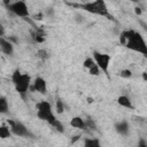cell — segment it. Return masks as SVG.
Instances as JSON below:
<instances>
[{"label": "cell", "mask_w": 147, "mask_h": 147, "mask_svg": "<svg viewBox=\"0 0 147 147\" xmlns=\"http://www.w3.org/2000/svg\"><path fill=\"white\" fill-rule=\"evenodd\" d=\"M119 42L125 47H127L129 49L140 53L145 57H147V42L145 41L140 32L134 30L123 31L119 37Z\"/></svg>", "instance_id": "cell-1"}, {"label": "cell", "mask_w": 147, "mask_h": 147, "mask_svg": "<svg viewBox=\"0 0 147 147\" xmlns=\"http://www.w3.org/2000/svg\"><path fill=\"white\" fill-rule=\"evenodd\" d=\"M11 80L15 86L16 92L21 95V98L25 99L28 90L31 85V77L28 74H22L20 69H16L11 75Z\"/></svg>", "instance_id": "cell-2"}, {"label": "cell", "mask_w": 147, "mask_h": 147, "mask_svg": "<svg viewBox=\"0 0 147 147\" xmlns=\"http://www.w3.org/2000/svg\"><path fill=\"white\" fill-rule=\"evenodd\" d=\"M79 8H82L83 10L94 14V15H99V16H106L109 20H113V16L109 14L108 7L106 5V2L103 0H96V1H90V2H84L78 5Z\"/></svg>", "instance_id": "cell-3"}, {"label": "cell", "mask_w": 147, "mask_h": 147, "mask_svg": "<svg viewBox=\"0 0 147 147\" xmlns=\"http://www.w3.org/2000/svg\"><path fill=\"white\" fill-rule=\"evenodd\" d=\"M36 109H37V116L41 119L47 122L51 126H53L55 124V122L57 121V118L55 117V115L53 114V109H52V105L46 101L42 100L40 102H38L36 105Z\"/></svg>", "instance_id": "cell-4"}, {"label": "cell", "mask_w": 147, "mask_h": 147, "mask_svg": "<svg viewBox=\"0 0 147 147\" xmlns=\"http://www.w3.org/2000/svg\"><path fill=\"white\" fill-rule=\"evenodd\" d=\"M93 59L96 63V65L100 68V70L106 74L108 76V69H109V65H110V61H111V57L109 54L107 53H101V52H98V51H94L93 52Z\"/></svg>", "instance_id": "cell-5"}, {"label": "cell", "mask_w": 147, "mask_h": 147, "mask_svg": "<svg viewBox=\"0 0 147 147\" xmlns=\"http://www.w3.org/2000/svg\"><path fill=\"white\" fill-rule=\"evenodd\" d=\"M8 9L9 11H11L14 15L22 17V18H26L29 17L30 13H29V7L26 5L25 1H14V2H9L8 3Z\"/></svg>", "instance_id": "cell-6"}, {"label": "cell", "mask_w": 147, "mask_h": 147, "mask_svg": "<svg viewBox=\"0 0 147 147\" xmlns=\"http://www.w3.org/2000/svg\"><path fill=\"white\" fill-rule=\"evenodd\" d=\"M8 126L10 127L11 130V133H14L15 136H18V137H31V133L30 131L26 129V126L18 122V121H14V119H8Z\"/></svg>", "instance_id": "cell-7"}, {"label": "cell", "mask_w": 147, "mask_h": 147, "mask_svg": "<svg viewBox=\"0 0 147 147\" xmlns=\"http://www.w3.org/2000/svg\"><path fill=\"white\" fill-rule=\"evenodd\" d=\"M33 91L40 93V94H45L47 92V84H46V80L41 77H36L33 83H32V87H31Z\"/></svg>", "instance_id": "cell-8"}, {"label": "cell", "mask_w": 147, "mask_h": 147, "mask_svg": "<svg viewBox=\"0 0 147 147\" xmlns=\"http://www.w3.org/2000/svg\"><path fill=\"white\" fill-rule=\"evenodd\" d=\"M0 49L6 55H13V53H14L13 44L5 38H0Z\"/></svg>", "instance_id": "cell-9"}, {"label": "cell", "mask_w": 147, "mask_h": 147, "mask_svg": "<svg viewBox=\"0 0 147 147\" xmlns=\"http://www.w3.org/2000/svg\"><path fill=\"white\" fill-rule=\"evenodd\" d=\"M70 126H72L74 129H78V130H85L86 129V123L85 119L80 116H75L70 119Z\"/></svg>", "instance_id": "cell-10"}, {"label": "cell", "mask_w": 147, "mask_h": 147, "mask_svg": "<svg viewBox=\"0 0 147 147\" xmlns=\"http://www.w3.org/2000/svg\"><path fill=\"white\" fill-rule=\"evenodd\" d=\"M115 130L118 134L121 136H126L130 131V126H129V123L126 121H121L118 123H116L115 125Z\"/></svg>", "instance_id": "cell-11"}, {"label": "cell", "mask_w": 147, "mask_h": 147, "mask_svg": "<svg viewBox=\"0 0 147 147\" xmlns=\"http://www.w3.org/2000/svg\"><path fill=\"white\" fill-rule=\"evenodd\" d=\"M117 103H118L121 107L126 108V109H133V108H134L133 105H132L131 99H130L129 96H126V95H119V96L117 98Z\"/></svg>", "instance_id": "cell-12"}, {"label": "cell", "mask_w": 147, "mask_h": 147, "mask_svg": "<svg viewBox=\"0 0 147 147\" xmlns=\"http://www.w3.org/2000/svg\"><path fill=\"white\" fill-rule=\"evenodd\" d=\"M84 147H101V144L98 138H85Z\"/></svg>", "instance_id": "cell-13"}, {"label": "cell", "mask_w": 147, "mask_h": 147, "mask_svg": "<svg viewBox=\"0 0 147 147\" xmlns=\"http://www.w3.org/2000/svg\"><path fill=\"white\" fill-rule=\"evenodd\" d=\"M10 134H11L10 127L7 126V125H5V124H2V125L0 126V138L6 139V138H9Z\"/></svg>", "instance_id": "cell-14"}, {"label": "cell", "mask_w": 147, "mask_h": 147, "mask_svg": "<svg viewBox=\"0 0 147 147\" xmlns=\"http://www.w3.org/2000/svg\"><path fill=\"white\" fill-rule=\"evenodd\" d=\"M45 32L41 30V29H37L36 32L33 33V39L37 41V42H44L45 41Z\"/></svg>", "instance_id": "cell-15"}, {"label": "cell", "mask_w": 147, "mask_h": 147, "mask_svg": "<svg viewBox=\"0 0 147 147\" xmlns=\"http://www.w3.org/2000/svg\"><path fill=\"white\" fill-rule=\"evenodd\" d=\"M95 64H96V63H95V61H94L93 56H87V57L83 61V67H84V68H86L87 70H90L91 68H93Z\"/></svg>", "instance_id": "cell-16"}, {"label": "cell", "mask_w": 147, "mask_h": 147, "mask_svg": "<svg viewBox=\"0 0 147 147\" xmlns=\"http://www.w3.org/2000/svg\"><path fill=\"white\" fill-rule=\"evenodd\" d=\"M9 109V106H8V101L5 96H1L0 98V113L1 114H6Z\"/></svg>", "instance_id": "cell-17"}, {"label": "cell", "mask_w": 147, "mask_h": 147, "mask_svg": "<svg viewBox=\"0 0 147 147\" xmlns=\"http://www.w3.org/2000/svg\"><path fill=\"white\" fill-rule=\"evenodd\" d=\"M55 110H56V114H63L64 111V103L62 100L57 99L55 101Z\"/></svg>", "instance_id": "cell-18"}, {"label": "cell", "mask_w": 147, "mask_h": 147, "mask_svg": "<svg viewBox=\"0 0 147 147\" xmlns=\"http://www.w3.org/2000/svg\"><path fill=\"white\" fill-rule=\"evenodd\" d=\"M37 57L40 59V60H46L48 57V52L45 48H41L37 52Z\"/></svg>", "instance_id": "cell-19"}, {"label": "cell", "mask_w": 147, "mask_h": 147, "mask_svg": "<svg viewBox=\"0 0 147 147\" xmlns=\"http://www.w3.org/2000/svg\"><path fill=\"white\" fill-rule=\"evenodd\" d=\"M119 77H122V78H131L132 77V71L130 69H123L119 72Z\"/></svg>", "instance_id": "cell-20"}, {"label": "cell", "mask_w": 147, "mask_h": 147, "mask_svg": "<svg viewBox=\"0 0 147 147\" xmlns=\"http://www.w3.org/2000/svg\"><path fill=\"white\" fill-rule=\"evenodd\" d=\"M100 72H101V70H100V68H99L96 64H95L93 68H91V69L88 70V74L92 75V76H99Z\"/></svg>", "instance_id": "cell-21"}, {"label": "cell", "mask_w": 147, "mask_h": 147, "mask_svg": "<svg viewBox=\"0 0 147 147\" xmlns=\"http://www.w3.org/2000/svg\"><path fill=\"white\" fill-rule=\"evenodd\" d=\"M85 123H86V129H91V130H95L96 129L95 123L93 122V119L87 118V119H85Z\"/></svg>", "instance_id": "cell-22"}, {"label": "cell", "mask_w": 147, "mask_h": 147, "mask_svg": "<svg viewBox=\"0 0 147 147\" xmlns=\"http://www.w3.org/2000/svg\"><path fill=\"white\" fill-rule=\"evenodd\" d=\"M80 137H82L80 134H75V136H72L71 139H70V144H76V142L80 139Z\"/></svg>", "instance_id": "cell-23"}, {"label": "cell", "mask_w": 147, "mask_h": 147, "mask_svg": "<svg viewBox=\"0 0 147 147\" xmlns=\"http://www.w3.org/2000/svg\"><path fill=\"white\" fill-rule=\"evenodd\" d=\"M75 17H76V18H75L76 22H78V23H83V22H84V17H83L80 14H77Z\"/></svg>", "instance_id": "cell-24"}, {"label": "cell", "mask_w": 147, "mask_h": 147, "mask_svg": "<svg viewBox=\"0 0 147 147\" xmlns=\"http://www.w3.org/2000/svg\"><path fill=\"white\" fill-rule=\"evenodd\" d=\"M53 13H54V11H53V9H52V8H48V9H46V11H45V14H46L47 16H52V15H53Z\"/></svg>", "instance_id": "cell-25"}, {"label": "cell", "mask_w": 147, "mask_h": 147, "mask_svg": "<svg viewBox=\"0 0 147 147\" xmlns=\"http://www.w3.org/2000/svg\"><path fill=\"white\" fill-rule=\"evenodd\" d=\"M42 17H44V15H42L41 13H39L38 15H34V20H38V21H41Z\"/></svg>", "instance_id": "cell-26"}, {"label": "cell", "mask_w": 147, "mask_h": 147, "mask_svg": "<svg viewBox=\"0 0 147 147\" xmlns=\"http://www.w3.org/2000/svg\"><path fill=\"white\" fill-rule=\"evenodd\" d=\"M134 11H136L137 15H141V13H142V10H141L140 7H136V8H134Z\"/></svg>", "instance_id": "cell-27"}, {"label": "cell", "mask_w": 147, "mask_h": 147, "mask_svg": "<svg viewBox=\"0 0 147 147\" xmlns=\"http://www.w3.org/2000/svg\"><path fill=\"white\" fill-rule=\"evenodd\" d=\"M138 147H147V144L144 140H140L139 144H138Z\"/></svg>", "instance_id": "cell-28"}, {"label": "cell", "mask_w": 147, "mask_h": 147, "mask_svg": "<svg viewBox=\"0 0 147 147\" xmlns=\"http://www.w3.org/2000/svg\"><path fill=\"white\" fill-rule=\"evenodd\" d=\"M142 79L145 80V82H147V72H142Z\"/></svg>", "instance_id": "cell-29"}, {"label": "cell", "mask_w": 147, "mask_h": 147, "mask_svg": "<svg viewBox=\"0 0 147 147\" xmlns=\"http://www.w3.org/2000/svg\"><path fill=\"white\" fill-rule=\"evenodd\" d=\"M87 102L88 103H92L93 102V98H87Z\"/></svg>", "instance_id": "cell-30"}]
</instances>
